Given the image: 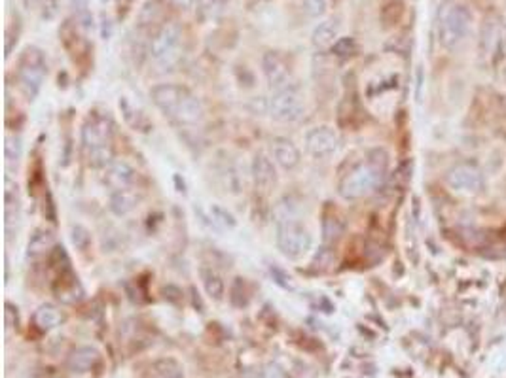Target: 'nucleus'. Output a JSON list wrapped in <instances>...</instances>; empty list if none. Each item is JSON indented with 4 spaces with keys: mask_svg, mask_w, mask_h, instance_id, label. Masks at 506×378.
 <instances>
[{
    "mask_svg": "<svg viewBox=\"0 0 506 378\" xmlns=\"http://www.w3.org/2000/svg\"><path fill=\"white\" fill-rule=\"evenodd\" d=\"M389 155L385 149L375 148L368 154V157L349 168L342 176L337 193L345 201H358V198L368 197L377 187L382 186L383 178L387 174Z\"/></svg>",
    "mask_w": 506,
    "mask_h": 378,
    "instance_id": "nucleus-1",
    "label": "nucleus"
},
{
    "mask_svg": "<svg viewBox=\"0 0 506 378\" xmlns=\"http://www.w3.org/2000/svg\"><path fill=\"white\" fill-rule=\"evenodd\" d=\"M150 97L154 104L176 123L197 125L203 119V104L192 91L186 87L175 86V83H160L152 87Z\"/></svg>",
    "mask_w": 506,
    "mask_h": 378,
    "instance_id": "nucleus-2",
    "label": "nucleus"
},
{
    "mask_svg": "<svg viewBox=\"0 0 506 378\" xmlns=\"http://www.w3.org/2000/svg\"><path fill=\"white\" fill-rule=\"evenodd\" d=\"M114 125L108 116L93 112L82 125V151L93 168H107L114 161Z\"/></svg>",
    "mask_w": 506,
    "mask_h": 378,
    "instance_id": "nucleus-3",
    "label": "nucleus"
},
{
    "mask_svg": "<svg viewBox=\"0 0 506 378\" xmlns=\"http://www.w3.org/2000/svg\"><path fill=\"white\" fill-rule=\"evenodd\" d=\"M182 29L176 23H163L154 34L148 48L152 62L160 70H171L182 59Z\"/></svg>",
    "mask_w": 506,
    "mask_h": 378,
    "instance_id": "nucleus-4",
    "label": "nucleus"
},
{
    "mask_svg": "<svg viewBox=\"0 0 506 378\" xmlns=\"http://www.w3.org/2000/svg\"><path fill=\"white\" fill-rule=\"evenodd\" d=\"M46 74H48V62H46L44 51L29 46L21 53L18 62V86L21 93L29 100L37 99V95L44 86Z\"/></svg>",
    "mask_w": 506,
    "mask_h": 378,
    "instance_id": "nucleus-5",
    "label": "nucleus"
},
{
    "mask_svg": "<svg viewBox=\"0 0 506 378\" xmlns=\"http://www.w3.org/2000/svg\"><path fill=\"white\" fill-rule=\"evenodd\" d=\"M472 25L470 10L462 4H446L438 21V38L446 50H455L465 42Z\"/></svg>",
    "mask_w": 506,
    "mask_h": 378,
    "instance_id": "nucleus-6",
    "label": "nucleus"
},
{
    "mask_svg": "<svg viewBox=\"0 0 506 378\" xmlns=\"http://www.w3.org/2000/svg\"><path fill=\"white\" fill-rule=\"evenodd\" d=\"M277 248L288 259H300L311 250L313 236L306 225L296 220H281L277 224Z\"/></svg>",
    "mask_w": 506,
    "mask_h": 378,
    "instance_id": "nucleus-7",
    "label": "nucleus"
},
{
    "mask_svg": "<svg viewBox=\"0 0 506 378\" xmlns=\"http://www.w3.org/2000/svg\"><path fill=\"white\" fill-rule=\"evenodd\" d=\"M306 112V100L296 86H285L277 89L269 99V114L281 123H294Z\"/></svg>",
    "mask_w": 506,
    "mask_h": 378,
    "instance_id": "nucleus-8",
    "label": "nucleus"
},
{
    "mask_svg": "<svg viewBox=\"0 0 506 378\" xmlns=\"http://www.w3.org/2000/svg\"><path fill=\"white\" fill-rule=\"evenodd\" d=\"M448 186L457 193H478L484 187V174L472 163H457L446 174Z\"/></svg>",
    "mask_w": 506,
    "mask_h": 378,
    "instance_id": "nucleus-9",
    "label": "nucleus"
},
{
    "mask_svg": "<svg viewBox=\"0 0 506 378\" xmlns=\"http://www.w3.org/2000/svg\"><path fill=\"white\" fill-rule=\"evenodd\" d=\"M339 148V137L334 127L320 125L306 135V151L313 159H326L334 155Z\"/></svg>",
    "mask_w": 506,
    "mask_h": 378,
    "instance_id": "nucleus-10",
    "label": "nucleus"
},
{
    "mask_svg": "<svg viewBox=\"0 0 506 378\" xmlns=\"http://www.w3.org/2000/svg\"><path fill=\"white\" fill-rule=\"evenodd\" d=\"M262 72L271 89H281L290 81V65L281 51H266L262 57Z\"/></svg>",
    "mask_w": 506,
    "mask_h": 378,
    "instance_id": "nucleus-11",
    "label": "nucleus"
},
{
    "mask_svg": "<svg viewBox=\"0 0 506 378\" xmlns=\"http://www.w3.org/2000/svg\"><path fill=\"white\" fill-rule=\"evenodd\" d=\"M138 178V173L133 165H129L124 159H114L107 168L103 180L112 191H122V189H131L135 187Z\"/></svg>",
    "mask_w": 506,
    "mask_h": 378,
    "instance_id": "nucleus-12",
    "label": "nucleus"
},
{
    "mask_svg": "<svg viewBox=\"0 0 506 378\" xmlns=\"http://www.w3.org/2000/svg\"><path fill=\"white\" fill-rule=\"evenodd\" d=\"M271 155H273V161L283 167L285 170H292L300 165L301 155L298 146L285 137H275L271 138Z\"/></svg>",
    "mask_w": 506,
    "mask_h": 378,
    "instance_id": "nucleus-13",
    "label": "nucleus"
},
{
    "mask_svg": "<svg viewBox=\"0 0 506 378\" xmlns=\"http://www.w3.org/2000/svg\"><path fill=\"white\" fill-rule=\"evenodd\" d=\"M252 178H254L257 189H260L262 193H269L275 187V167H273V161H271L266 154L254 155V161H252Z\"/></svg>",
    "mask_w": 506,
    "mask_h": 378,
    "instance_id": "nucleus-14",
    "label": "nucleus"
},
{
    "mask_svg": "<svg viewBox=\"0 0 506 378\" xmlns=\"http://www.w3.org/2000/svg\"><path fill=\"white\" fill-rule=\"evenodd\" d=\"M502 32H500L499 19L495 15H488L481 23L480 31V50L484 57H493L502 46Z\"/></svg>",
    "mask_w": 506,
    "mask_h": 378,
    "instance_id": "nucleus-15",
    "label": "nucleus"
},
{
    "mask_svg": "<svg viewBox=\"0 0 506 378\" xmlns=\"http://www.w3.org/2000/svg\"><path fill=\"white\" fill-rule=\"evenodd\" d=\"M141 203V195L135 191V187L131 189H122V191H112L110 193V201H108V208L112 212L114 216H127L129 212H133Z\"/></svg>",
    "mask_w": 506,
    "mask_h": 378,
    "instance_id": "nucleus-16",
    "label": "nucleus"
},
{
    "mask_svg": "<svg viewBox=\"0 0 506 378\" xmlns=\"http://www.w3.org/2000/svg\"><path fill=\"white\" fill-rule=\"evenodd\" d=\"M337 34H339V19H325L315 27L311 43L317 50H328L337 42Z\"/></svg>",
    "mask_w": 506,
    "mask_h": 378,
    "instance_id": "nucleus-17",
    "label": "nucleus"
},
{
    "mask_svg": "<svg viewBox=\"0 0 506 378\" xmlns=\"http://www.w3.org/2000/svg\"><path fill=\"white\" fill-rule=\"evenodd\" d=\"M100 360V353L93 346H80L69 356L67 365L72 372H88L91 371Z\"/></svg>",
    "mask_w": 506,
    "mask_h": 378,
    "instance_id": "nucleus-18",
    "label": "nucleus"
},
{
    "mask_svg": "<svg viewBox=\"0 0 506 378\" xmlns=\"http://www.w3.org/2000/svg\"><path fill=\"white\" fill-rule=\"evenodd\" d=\"M4 217H6V229H10V225L15 224L21 214V201H19V191L18 184L12 182L6 176L4 180Z\"/></svg>",
    "mask_w": 506,
    "mask_h": 378,
    "instance_id": "nucleus-19",
    "label": "nucleus"
},
{
    "mask_svg": "<svg viewBox=\"0 0 506 378\" xmlns=\"http://www.w3.org/2000/svg\"><path fill=\"white\" fill-rule=\"evenodd\" d=\"M53 248H56V236H53V233L46 229H38L34 231V235L29 238L27 252H29V257L37 259V257L50 254Z\"/></svg>",
    "mask_w": 506,
    "mask_h": 378,
    "instance_id": "nucleus-20",
    "label": "nucleus"
},
{
    "mask_svg": "<svg viewBox=\"0 0 506 378\" xmlns=\"http://www.w3.org/2000/svg\"><path fill=\"white\" fill-rule=\"evenodd\" d=\"M32 320H34V325L40 331H51V329L59 328L63 323V312L53 304H42L37 309Z\"/></svg>",
    "mask_w": 506,
    "mask_h": 378,
    "instance_id": "nucleus-21",
    "label": "nucleus"
},
{
    "mask_svg": "<svg viewBox=\"0 0 506 378\" xmlns=\"http://www.w3.org/2000/svg\"><path fill=\"white\" fill-rule=\"evenodd\" d=\"M201 274V282H203V288H205L207 295L214 301H220L224 297L226 293V284L222 276H220L214 269H209V266H203L200 271Z\"/></svg>",
    "mask_w": 506,
    "mask_h": 378,
    "instance_id": "nucleus-22",
    "label": "nucleus"
},
{
    "mask_svg": "<svg viewBox=\"0 0 506 378\" xmlns=\"http://www.w3.org/2000/svg\"><path fill=\"white\" fill-rule=\"evenodd\" d=\"M163 12H165V4L163 0H146L138 12V27H152L157 25L163 18Z\"/></svg>",
    "mask_w": 506,
    "mask_h": 378,
    "instance_id": "nucleus-23",
    "label": "nucleus"
},
{
    "mask_svg": "<svg viewBox=\"0 0 506 378\" xmlns=\"http://www.w3.org/2000/svg\"><path fill=\"white\" fill-rule=\"evenodd\" d=\"M146 378H184V371L179 361L160 360L150 367V371L146 372Z\"/></svg>",
    "mask_w": 506,
    "mask_h": 378,
    "instance_id": "nucleus-24",
    "label": "nucleus"
},
{
    "mask_svg": "<svg viewBox=\"0 0 506 378\" xmlns=\"http://www.w3.org/2000/svg\"><path fill=\"white\" fill-rule=\"evenodd\" d=\"M344 229L345 225L339 217L334 216V214H325V217H323V241H325V244H334V242L339 241L344 235Z\"/></svg>",
    "mask_w": 506,
    "mask_h": 378,
    "instance_id": "nucleus-25",
    "label": "nucleus"
},
{
    "mask_svg": "<svg viewBox=\"0 0 506 378\" xmlns=\"http://www.w3.org/2000/svg\"><path fill=\"white\" fill-rule=\"evenodd\" d=\"M119 108L124 110V118L127 123L131 125L133 129L135 130H143V133H146V130L150 129V123H148V119H146V116H144L141 110H135L127 100H119Z\"/></svg>",
    "mask_w": 506,
    "mask_h": 378,
    "instance_id": "nucleus-26",
    "label": "nucleus"
},
{
    "mask_svg": "<svg viewBox=\"0 0 506 378\" xmlns=\"http://www.w3.org/2000/svg\"><path fill=\"white\" fill-rule=\"evenodd\" d=\"M404 15V4L400 0H391L382 8V21L385 27H394Z\"/></svg>",
    "mask_w": 506,
    "mask_h": 378,
    "instance_id": "nucleus-27",
    "label": "nucleus"
},
{
    "mask_svg": "<svg viewBox=\"0 0 506 378\" xmlns=\"http://www.w3.org/2000/svg\"><path fill=\"white\" fill-rule=\"evenodd\" d=\"M23 155V142L18 135H8L4 138V157L8 163H18Z\"/></svg>",
    "mask_w": 506,
    "mask_h": 378,
    "instance_id": "nucleus-28",
    "label": "nucleus"
},
{
    "mask_svg": "<svg viewBox=\"0 0 506 378\" xmlns=\"http://www.w3.org/2000/svg\"><path fill=\"white\" fill-rule=\"evenodd\" d=\"M356 42L355 38L351 36H344V38H337V42L332 46V53L339 59H349L356 53Z\"/></svg>",
    "mask_w": 506,
    "mask_h": 378,
    "instance_id": "nucleus-29",
    "label": "nucleus"
},
{
    "mask_svg": "<svg viewBox=\"0 0 506 378\" xmlns=\"http://www.w3.org/2000/svg\"><path fill=\"white\" fill-rule=\"evenodd\" d=\"M328 6H330V0H301L304 12L313 19L323 18L326 10H328Z\"/></svg>",
    "mask_w": 506,
    "mask_h": 378,
    "instance_id": "nucleus-30",
    "label": "nucleus"
},
{
    "mask_svg": "<svg viewBox=\"0 0 506 378\" xmlns=\"http://www.w3.org/2000/svg\"><path fill=\"white\" fill-rule=\"evenodd\" d=\"M72 244H74L76 248L84 252V250H88L89 242H91V235H89V231L86 227H82V225H74L72 227Z\"/></svg>",
    "mask_w": 506,
    "mask_h": 378,
    "instance_id": "nucleus-31",
    "label": "nucleus"
},
{
    "mask_svg": "<svg viewBox=\"0 0 506 378\" xmlns=\"http://www.w3.org/2000/svg\"><path fill=\"white\" fill-rule=\"evenodd\" d=\"M72 10H74V15L80 21V25L89 27L91 15H89L88 10V0H72Z\"/></svg>",
    "mask_w": 506,
    "mask_h": 378,
    "instance_id": "nucleus-32",
    "label": "nucleus"
},
{
    "mask_svg": "<svg viewBox=\"0 0 506 378\" xmlns=\"http://www.w3.org/2000/svg\"><path fill=\"white\" fill-rule=\"evenodd\" d=\"M211 214H213V220L216 224H222L224 227H235V217L231 216L228 210H224L222 206H213Z\"/></svg>",
    "mask_w": 506,
    "mask_h": 378,
    "instance_id": "nucleus-33",
    "label": "nucleus"
},
{
    "mask_svg": "<svg viewBox=\"0 0 506 378\" xmlns=\"http://www.w3.org/2000/svg\"><path fill=\"white\" fill-rule=\"evenodd\" d=\"M197 6L207 18H214L222 10V2L220 0H197Z\"/></svg>",
    "mask_w": 506,
    "mask_h": 378,
    "instance_id": "nucleus-34",
    "label": "nucleus"
},
{
    "mask_svg": "<svg viewBox=\"0 0 506 378\" xmlns=\"http://www.w3.org/2000/svg\"><path fill=\"white\" fill-rule=\"evenodd\" d=\"M315 263H319L320 266H330L334 265V252H332L328 246H325V248L320 250L319 254H317V257H315ZM317 265V266H319Z\"/></svg>",
    "mask_w": 506,
    "mask_h": 378,
    "instance_id": "nucleus-35",
    "label": "nucleus"
},
{
    "mask_svg": "<svg viewBox=\"0 0 506 378\" xmlns=\"http://www.w3.org/2000/svg\"><path fill=\"white\" fill-rule=\"evenodd\" d=\"M6 325L8 328H18V318L13 320V306L10 303L6 304Z\"/></svg>",
    "mask_w": 506,
    "mask_h": 378,
    "instance_id": "nucleus-36",
    "label": "nucleus"
},
{
    "mask_svg": "<svg viewBox=\"0 0 506 378\" xmlns=\"http://www.w3.org/2000/svg\"><path fill=\"white\" fill-rule=\"evenodd\" d=\"M171 2H173V6H176L179 10H190L197 0H171Z\"/></svg>",
    "mask_w": 506,
    "mask_h": 378,
    "instance_id": "nucleus-37",
    "label": "nucleus"
},
{
    "mask_svg": "<svg viewBox=\"0 0 506 378\" xmlns=\"http://www.w3.org/2000/svg\"><path fill=\"white\" fill-rule=\"evenodd\" d=\"M243 378H266L262 372L254 371V369H249V371L243 372Z\"/></svg>",
    "mask_w": 506,
    "mask_h": 378,
    "instance_id": "nucleus-38",
    "label": "nucleus"
},
{
    "mask_svg": "<svg viewBox=\"0 0 506 378\" xmlns=\"http://www.w3.org/2000/svg\"><path fill=\"white\" fill-rule=\"evenodd\" d=\"M40 2V0H23V4H25V8H34Z\"/></svg>",
    "mask_w": 506,
    "mask_h": 378,
    "instance_id": "nucleus-39",
    "label": "nucleus"
},
{
    "mask_svg": "<svg viewBox=\"0 0 506 378\" xmlns=\"http://www.w3.org/2000/svg\"><path fill=\"white\" fill-rule=\"evenodd\" d=\"M502 48H505V50H506V38H505V40H502Z\"/></svg>",
    "mask_w": 506,
    "mask_h": 378,
    "instance_id": "nucleus-40",
    "label": "nucleus"
},
{
    "mask_svg": "<svg viewBox=\"0 0 506 378\" xmlns=\"http://www.w3.org/2000/svg\"><path fill=\"white\" fill-rule=\"evenodd\" d=\"M505 76H506V74H505Z\"/></svg>",
    "mask_w": 506,
    "mask_h": 378,
    "instance_id": "nucleus-41",
    "label": "nucleus"
}]
</instances>
